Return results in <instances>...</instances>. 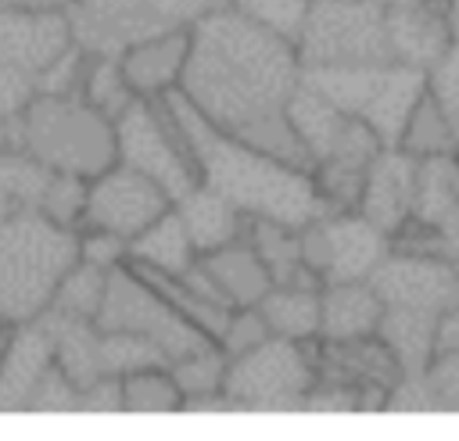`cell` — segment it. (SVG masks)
<instances>
[{"label": "cell", "instance_id": "cell-1", "mask_svg": "<svg viewBox=\"0 0 459 441\" xmlns=\"http://www.w3.org/2000/svg\"><path fill=\"white\" fill-rule=\"evenodd\" d=\"M301 79L298 47L258 29L230 4L190 25V57L179 93L215 129L308 169L287 122V104Z\"/></svg>", "mask_w": 459, "mask_h": 441}, {"label": "cell", "instance_id": "cell-2", "mask_svg": "<svg viewBox=\"0 0 459 441\" xmlns=\"http://www.w3.org/2000/svg\"><path fill=\"white\" fill-rule=\"evenodd\" d=\"M161 100L194 154L201 183L230 197L247 219H269V222L301 229L312 219L330 212L326 201L319 197L312 169L283 161L255 143H244L215 129L179 90L165 93Z\"/></svg>", "mask_w": 459, "mask_h": 441}, {"label": "cell", "instance_id": "cell-3", "mask_svg": "<svg viewBox=\"0 0 459 441\" xmlns=\"http://www.w3.org/2000/svg\"><path fill=\"white\" fill-rule=\"evenodd\" d=\"M79 262V229L57 226L36 208L0 222V319L11 326L39 319L61 276Z\"/></svg>", "mask_w": 459, "mask_h": 441}, {"label": "cell", "instance_id": "cell-4", "mask_svg": "<svg viewBox=\"0 0 459 441\" xmlns=\"http://www.w3.org/2000/svg\"><path fill=\"white\" fill-rule=\"evenodd\" d=\"M14 140L50 172L93 179L118 161L115 118L97 111L86 97L36 93L14 118Z\"/></svg>", "mask_w": 459, "mask_h": 441}, {"label": "cell", "instance_id": "cell-5", "mask_svg": "<svg viewBox=\"0 0 459 441\" xmlns=\"http://www.w3.org/2000/svg\"><path fill=\"white\" fill-rule=\"evenodd\" d=\"M308 82H316L337 108L351 118H362L384 147H394L409 111L427 90V72L402 65V61H377V65H351V68H308Z\"/></svg>", "mask_w": 459, "mask_h": 441}, {"label": "cell", "instance_id": "cell-6", "mask_svg": "<svg viewBox=\"0 0 459 441\" xmlns=\"http://www.w3.org/2000/svg\"><path fill=\"white\" fill-rule=\"evenodd\" d=\"M319 380V337L287 341L265 337L262 344L226 362L222 394L233 409H305Z\"/></svg>", "mask_w": 459, "mask_h": 441}, {"label": "cell", "instance_id": "cell-7", "mask_svg": "<svg viewBox=\"0 0 459 441\" xmlns=\"http://www.w3.org/2000/svg\"><path fill=\"white\" fill-rule=\"evenodd\" d=\"M294 47L305 72L391 61L384 0H312Z\"/></svg>", "mask_w": 459, "mask_h": 441}, {"label": "cell", "instance_id": "cell-8", "mask_svg": "<svg viewBox=\"0 0 459 441\" xmlns=\"http://www.w3.org/2000/svg\"><path fill=\"white\" fill-rule=\"evenodd\" d=\"M115 147H118V161L151 176L169 197L172 204L201 183L194 154L183 140V133L176 129L165 100H143L136 97L118 118H115Z\"/></svg>", "mask_w": 459, "mask_h": 441}, {"label": "cell", "instance_id": "cell-9", "mask_svg": "<svg viewBox=\"0 0 459 441\" xmlns=\"http://www.w3.org/2000/svg\"><path fill=\"white\" fill-rule=\"evenodd\" d=\"M97 326L143 333L169 355V362L212 344V337L204 330H197L186 316H179L129 262L108 272V290H104V305L97 312Z\"/></svg>", "mask_w": 459, "mask_h": 441}, {"label": "cell", "instance_id": "cell-10", "mask_svg": "<svg viewBox=\"0 0 459 441\" xmlns=\"http://www.w3.org/2000/svg\"><path fill=\"white\" fill-rule=\"evenodd\" d=\"M301 258L323 283L344 280H369L373 269L387 258L391 237L373 226L359 208L351 212H326L298 229Z\"/></svg>", "mask_w": 459, "mask_h": 441}, {"label": "cell", "instance_id": "cell-11", "mask_svg": "<svg viewBox=\"0 0 459 441\" xmlns=\"http://www.w3.org/2000/svg\"><path fill=\"white\" fill-rule=\"evenodd\" d=\"M369 283L380 294L384 308L420 312L434 319H445L459 308V269L452 258L387 251V258L373 269Z\"/></svg>", "mask_w": 459, "mask_h": 441}, {"label": "cell", "instance_id": "cell-12", "mask_svg": "<svg viewBox=\"0 0 459 441\" xmlns=\"http://www.w3.org/2000/svg\"><path fill=\"white\" fill-rule=\"evenodd\" d=\"M172 208V197L143 172L115 161L111 169H104L100 176H93L86 183V212H82V226L90 229H108L115 237L133 240L136 233H143L158 215H165ZM79 226V229H82Z\"/></svg>", "mask_w": 459, "mask_h": 441}, {"label": "cell", "instance_id": "cell-13", "mask_svg": "<svg viewBox=\"0 0 459 441\" xmlns=\"http://www.w3.org/2000/svg\"><path fill=\"white\" fill-rule=\"evenodd\" d=\"M68 22L75 43L86 54H111V57H118L126 47L161 29L147 0H72Z\"/></svg>", "mask_w": 459, "mask_h": 441}, {"label": "cell", "instance_id": "cell-14", "mask_svg": "<svg viewBox=\"0 0 459 441\" xmlns=\"http://www.w3.org/2000/svg\"><path fill=\"white\" fill-rule=\"evenodd\" d=\"M75 43L68 7L50 11H14L0 7V61L29 75H39Z\"/></svg>", "mask_w": 459, "mask_h": 441}, {"label": "cell", "instance_id": "cell-15", "mask_svg": "<svg viewBox=\"0 0 459 441\" xmlns=\"http://www.w3.org/2000/svg\"><path fill=\"white\" fill-rule=\"evenodd\" d=\"M190 57V29L186 25H161L151 36L136 39L118 54L122 75L129 90L143 100H161L165 93L179 90Z\"/></svg>", "mask_w": 459, "mask_h": 441}, {"label": "cell", "instance_id": "cell-16", "mask_svg": "<svg viewBox=\"0 0 459 441\" xmlns=\"http://www.w3.org/2000/svg\"><path fill=\"white\" fill-rule=\"evenodd\" d=\"M384 22L391 61L420 72H430L452 39L445 0H384Z\"/></svg>", "mask_w": 459, "mask_h": 441}, {"label": "cell", "instance_id": "cell-17", "mask_svg": "<svg viewBox=\"0 0 459 441\" xmlns=\"http://www.w3.org/2000/svg\"><path fill=\"white\" fill-rule=\"evenodd\" d=\"M416 165L420 158L405 154L402 147H384L373 165L366 169L359 212L380 226L387 237L412 215V197H416Z\"/></svg>", "mask_w": 459, "mask_h": 441}, {"label": "cell", "instance_id": "cell-18", "mask_svg": "<svg viewBox=\"0 0 459 441\" xmlns=\"http://www.w3.org/2000/svg\"><path fill=\"white\" fill-rule=\"evenodd\" d=\"M384 316V301L369 280L323 283L319 308V341H359L377 337Z\"/></svg>", "mask_w": 459, "mask_h": 441}, {"label": "cell", "instance_id": "cell-19", "mask_svg": "<svg viewBox=\"0 0 459 441\" xmlns=\"http://www.w3.org/2000/svg\"><path fill=\"white\" fill-rule=\"evenodd\" d=\"M176 212L197 247V255H208V251H219L233 240H240L247 233V215L230 201L222 197L215 186L208 183H197L190 186L179 201H176Z\"/></svg>", "mask_w": 459, "mask_h": 441}, {"label": "cell", "instance_id": "cell-20", "mask_svg": "<svg viewBox=\"0 0 459 441\" xmlns=\"http://www.w3.org/2000/svg\"><path fill=\"white\" fill-rule=\"evenodd\" d=\"M348 118L351 115L344 108H337L316 82H308V79L298 82V90L287 104V122H290V129H294V136L308 158V169L319 165L337 147Z\"/></svg>", "mask_w": 459, "mask_h": 441}, {"label": "cell", "instance_id": "cell-21", "mask_svg": "<svg viewBox=\"0 0 459 441\" xmlns=\"http://www.w3.org/2000/svg\"><path fill=\"white\" fill-rule=\"evenodd\" d=\"M204 269L212 272V280L219 283L222 298L230 308H244V305H258L269 290H273V276L265 269V262L258 258V251L251 247L247 237L201 255Z\"/></svg>", "mask_w": 459, "mask_h": 441}, {"label": "cell", "instance_id": "cell-22", "mask_svg": "<svg viewBox=\"0 0 459 441\" xmlns=\"http://www.w3.org/2000/svg\"><path fill=\"white\" fill-rule=\"evenodd\" d=\"M197 247L176 212V204L158 215L143 233H136L129 240V262L133 265H143V269H154V272H169V276H179L186 272L194 262H197Z\"/></svg>", "mask_w": 459, "mask_h": 441}, {"label": "cell", "instance_id": "cell-23", "mask_svg": "<svg viewBox=\"0 0 459 441\" xmlns=\"http://www.w3.org/2000/svg\"><path fill=\"white\" fill-rule=\"evenodd\" d=\"M319 308H323V287H305V283H273V290L258 301L269 333L287 341H316Z\"/></svg>", "mask_w": 459, "mask_h": 441}, {"label": "cell", "instance_id": "cell-24", "mask_svg": "<svg viewBox=\"0 0 459 441\" xmlns=\"http://www.w3.org/2000/svg\"><path fill=\"white\" fill-rule=\"evenodd\" d=\"M251 247L258 251V258L265 262L273 283H305V287H323V280L305 265L301 258V240L298 229L269 222V219H247V233Z\"/></svg>", "mask_w": 459, "mask_h": 441}, {"label": "cell", "instance_id": "cell-25", "mask_svg": "<svg viewBox=\"0 0 459 441\" xmlns=\"http://www.w3.org/2000/svg\"><path fill=\"white\" fill-rule=\"evenodd\" d=\"M394 147H402L412 158H434V154L459 151V133H455L452 118L445 115V108L437 104V97L430 90H423V97L409 111L405 129H402V136H398Z\"/></svg>", "mask_w": 459, "mask_h": 441}, {"label": "cell", "instance_id": "cell-26", "mask_svg": "<svg viewBox=\"0 0 459 441\" xmlns=\"http://www.w3.org/2000/svg\"><path fill=\"white\" fill-rule=\"evenodd\" d=\"M104 290H108V272L79 258L61 276V283L54 290V301H50V312L72 316V319H93L97 323V312L104 305Z\"/></svg>", "mask_w": 459, "mask_h": 441}, {"label": "cell", "instance_id": "cell-27", "mask_svg": "<svg viewBox=\"0 0 459 441\" xmlns=\"http://www.w3.org/2000/svg\"><path fill=\"white\" fill-rule=\"evenodd\" d=\"M122 412H183V391L169 366L122 376Z\"/></svg>", "mask_w": 459, "mask_h": 441}, {"label": "cell", "instance_id": "cell-28", "mask_svg": "<svg viewBox=\"0 0 459 441\" xmlns=\"http://www.w3.org/2000/svg\"><path fill=\"white\" fill-rule=\"evenodd\" d=\"M226 362L230 359H226V351L215 341L197 348V351H190V355H183V359H176V362H169V369H172V376H176V384L183 391V409L201 402V398L222 394Z\"/></svg>", "mask_w": 459, "mask_h": 441}, {"label": "cell", "instance_id": "cell-29", "mask_svg": "<svg viewBox=\"0 0 459 441\" xmlns=\"http://www.w3.org/2000/svg\"><path fill=\"white\" fill-rule=\"evenodd\" d=\"M79 97H86V100H90L97 111H104L108 118H118V115L136 100V93L129 90V82H126V75H122L118 57H111V54H90Z\"/></svg>", "mask_w": 459, "mask_h": 441}, {"label": "cell", "instance_id": "cell-30", "mask_svg": "<svg viewBox=\"0 0 459 441\" xmlns=\"http://www.w3.org/2000/svg\"><path fill=\"white\" fill-rule=\"evenodd\" d=\"M100 366L108 376H126L151 366H169V355L143 333L129 330H100Z\"/></svg>", "mask_w": 459, "mask_h": 441}, {"label": "cell", "instance_id": "cell-31", "mask_svg": "<svg viewBox=\"0 0 459 441\" xmlns=\"http://www.w3.org/2000/svg\"><path fill=\"white\" fill-rule=\"evenodd\" d=\"M230 7H237L258 29H265L287 43H298V36L308 22L312 0H230Z\"/></svg>", "mask_w": 459, "mask_h": 441}, {"label": "cell", "instance_id": "cell-32", "mask_svg": "<svg viewBox=\"0 0 459 441\" xmlns=\"http://www.w3.org/2000/svg\"><path fill=\"white\" fill-rule=\"evenodd\" d=\"M86 183L90 179H79V176H68V172H50V179H47L39 201H36V212L47 215L57 226L79 229L82 212H86Z\"/></svg>", "mask_w": 459, "mask_h": 441}, {"label": "cell", "instance_id": "cell-33", "mask_svg": "<svg viewBox=\"0 0 459 441\" xmlns=\"http://www.w3.org/2000/svg\"><path fill=\"white\" fill-rule=\"evenodd\" d=\"M420 380H423V391H427V405L430 409H452V412H459V341L437 344V351L430 355V362L420 373Z\"/></svg>", "mask_w": 459, "mask_h": 441}, {"label": "cell", "instance_id": "cell-34", "mask_svg": "<svg viewBox=\"0 0 459 441\" xmlns=\"http://www.w3.org/2000/svg\"><path fill=\"white\" fill-rule=\"evenodd\" d=\"M427 90L437 97V104L445 108V115L452 118V125L459 133V29L452 32L437 65L427 72Z\"/></svg>", "mask_w": 459, "mask_h": 441}, {"label": "cell", "instance_id": "cell-35", "mask_svg": "<svg viewBox=\"0 0 459 441\" xmlns=\"http://www.w3.org/2000/svg\"><path fill=\"white\" fill-rule=\"evenodd\" d=\"M265 337H273L269 326H265V316L258 312V305H244V308H230L226 326H222V333H219L215 344L226 351V359H233V355L262 344Z\"/></svg>", "mask_w": 459, "mask_h": 441}, {"label": "cell", "instance_id": "cell-36", "mask_svg": "<svg viewBox=\"0 0 459 441\" xmlns=\"http://www.w3.org/2000/svg\"><path fill=\"white\" fill-rule=\"evenodd\" d=\"M79 258L90 262V265H97V269H104V272H111V269H118V265L129 262V240L126 237H115L108 229L82 226L79 229Z\"/></svg>", "mask_w": 459, "mask_h": 441}, {"label": "cell", "instance_id": "cell-37", "mask_svg": "<svg viewBox=\"0 0 459 441\" xmlns=\"http://www.w3.org/2000/svg\"><path fill=\"white\" fill-rule=\"evenodd\" d=\"M36 97V75L0 61V118H18Z\"/></svg>", "mask_w": 459, "mask_h": 441}, {"label": "cell", "instance_id": "cell-38", "mask_svg": "<svg viewBox=\"0 0 459 441\" xmlns=\"http://www.w3.org/2000/svg\"><path fill=\"white\" fill-rule=\"evenodd\" d=\"M226 4L230 0H147V7L158 14L161 25H186V29Z\"/></svg>", "mask_w": 459, "mask_h": 441}, {"label": "cell", "instance_id": "cell-39", "mask_svg": "<svg viewBox=\"0 0 459 441\" xmlns=\"http://www.w3.org/2000/svg\"><path fill=\"white\" fill-rule=\"evenodd\" d=\"M72 0H0V7L14 11H50V7H68Z\"/></svg>", "mask_w": 459, "mask_h": 441}, {"label": "cell", "instance_id": "cell-40", "mask_svg": "<svg viewBox=\"0 0 459 441\" xmlns=\"http://www.w3.org/2000/svg\"><path fill=\"white\" fill-rule=\"evenodd\" d=\"M445 341H459V308L448 312L445 323H441V337H437V344H445Z\"/></svg>", "mask_w": 459, "mask_h": 441}, {"label": "cell", "instance_id": "cell-41", "mask_svg": "<svg viewBox=\"0 0 459 441\" xmlns=\"http://www.w3.org/2000/svg\"><path fill=\"white\" fill-rule=\"evenodd\" d=\"M11 212H18V204L11 201V194H7V186H4V179H0V222H4Z\"/></svg>", "mask_w": 459, "mask_h": 441}, {"label": "cell", "instance_id": "cell-42", "mask_svg": "<svg viewBox=\"0 0 459 441\" xmlns=\"http://www.w3.org/2000/svg\"><path fill=\"white\" fill-rule=\"evenodd\" d=\"M455 269H459V258H455Z\"/></svg>", "mask_w": 459, "mask_h": 441}]
</instances>
